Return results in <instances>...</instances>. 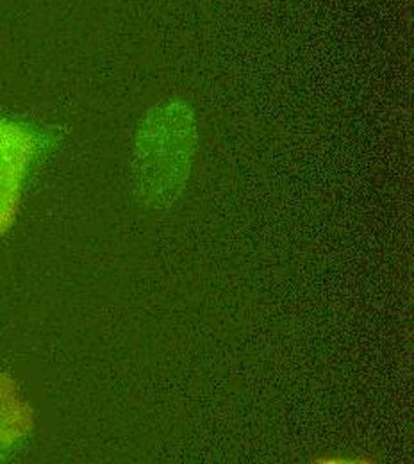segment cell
Instances as JSON below:
<instances>
[{"instance_id":"obj_1","label":"cell","mask_w":414,"mask_h":464,"mask_svg":"<svg viewBox=\"0 0 414 464\" xmlns=\"http://www.w3.org/2000/svg\"><path fill=\"white\" fill-rule=\"evenodd\" d=\"M197 145L193 113L184 104H168L149 113L136 140L134 175L147 198L174 200L191 169Z\"/></svg>"},{"instance_id":"obj_2","label":"cell","mask_w":414,"mask_h":464,"mask_svg":"<svg viewBox=\"0 0 414 464\" xmlns=\"http://www.w3.org/2000/svg\"><path fill=\"white\" fill-rule=\"evenodd\" d=\"M38 152L40 136L33 127L0 118V237L16 218L24 184Z\"/></svg>"},{"instance_id":"obj_3","label":"cell","mask_w":414,"mask_h":464,"mask_svg":"<svg viewBox=\"0 0 414 464\" xmlns=\"http://www.w3.org/2000/svg\"><path fill=\"white\" fill-rule=\"evenodd\" d=\"M31 429V411L14 382L0 373V459L24 441Z\"/></svg>"}]
</instances>
